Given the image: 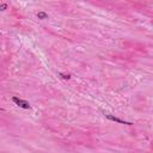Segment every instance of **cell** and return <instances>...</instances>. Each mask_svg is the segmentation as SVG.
<instances>
[{"label":"cell","instance_id":"6da1fadb","mask_svg":"<svg viewBox=\"0 0 153 153\" xmlns=\"http://www.w3.org/2000/svg\"><path fill=\"white\" fill-rule=\"evenodd\" d=\"M12 101H13L19 108H23V109H30L31 108V105L29 104L28 102L23 101V99H21V98H18V97H13L12 98Z\"/></svg>","mask_w":153,"mask_h":153},{"label":"cell","instance_id":"7a4b0ae2","mask_svg":"<svg viewBox=\"0 0 153 153\" xmlns=\"http://www.w3.org/2000/svg\"><path fill=\"white\" fill-rule=\"evenodd\" d=\"M105 117L110 120V121H114V122H117V123H121V125H128V126H132L133 123L132 122H128V121H125V120H121V118H117L112 116V115H105Z\"/></svg>","mask_w":153,"mask_h":153},{"label":"cell","instance_id":"3957f363","mask_svg":"<svg viewBox=\"0 0 153 153\" xmlns=\"http://www.w3.org/2000/svg\"><path fill=\"white\" fill-rule=\"evenodd\" d=\"M37 18L38 19H47V18H48V14L45 13V12H38Z\"/></svg>","mask_w":153,"mask_h":153},{"label":"cell","instance_id":"277c9868","mask_svg":"<svg viewBox=\"0 0 153 153\" xmlns=\"http://www.w3.org/2000/svg\"><path fill=\"white\" fill-rule=\"evenodd\" d=\"M60 75L62 76L63 79H70V78H71V75H70V74H67V75H63V74H60Z\"/></svg>","mask_w":153,"mask_h":153},{"label":"cell","instance_id":"5b68a950","mask_svg":"<svg viewBox=\"0 0 153 153\" xmlns=\"http://www.w3.org/2000/svg\"><path fill=\"white\" fill-rule=\"evenodd\" d=\"M6 4H3V5H1V10H5V8H6Z\"/></svg>","mask_w":153,"mask_h":153}]
</instances>
